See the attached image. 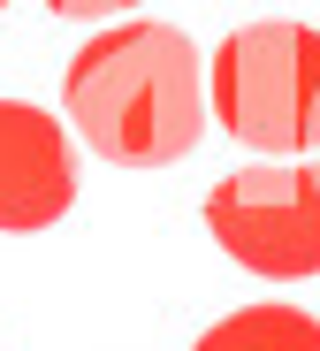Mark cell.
I'll return each mask as SVG.
<instances>
[{"mask_svg":"<svg viewBox=\"0 0 320 351\" xmlns=\"http://www.w3.org/2000/svg\"><path fill=\"white\" fill-rule=\"evenodd\" d=\"M61 114L77 138L114 168H168L206 130V77L199 46L175 23H114L69 53Z\"/></svg>","mask_w":320,"mask_h":351,"instance_id":"obj_1","label":"cell"},{"mask_svg":"<svg viewBox=\"0 0 320 351\" xmlns=\"http://www.w3.org/2000/svg\"><path fill=\"white\" fill-rule=\"evenodd\" d=\"M214 123L251 153H312L320 145V31L267 16L221 38L214 53Z\"/></svg>","mask_w":320,"mask_h":351,"instance_id":"obj_2","label":"cell"},{"mask_svg":"<svg viewBox=\"0 0 320 351\" xmlns=\"http://www.w3.org/2000/svg\"><path fill=\"white\" fill-rule=\"evenodd\" d=\"M206 229L236 267L267 275V282L320 275V160L221 176L206 191Z\"/></svg>","mask_w":320,"mask_h":351,"instance_id":"obj_3","label":"cell"},{"mask_svg":"<svg viewBox=\"0 0 320 351\" xmlns=\"http://www.w3.org/2000/svg\"><path fill=\"white\" fill-rule=\"evenodd\" d=\"M77 199L69 130L31 99H0V229H46Z\"/></svg>","mask_w":320,"mask_h":351,"instance_id":"obj_4","label":"cell"},{"mask_svg":"<svg viewBox=\"0 0 320 351\" xmlns=\"http://www.w3.org/2000/svg\"><path fill=\"white\" fill-rule=\"evenodd\" d=\"M190 351H320V321L297 306H244V313L214 321Z\"/></svg>","mask_w":320,"mask_h":351,"instance_id":"obj_5","label":"cell"},{"mask_svg":"<svg viewBox=\"0 0 320 351\" xmlns=\"http://www.w3.org/2000/svg\"><path fill=\"white\" fill-rule=\"evenodd\" d=\"M53 16H77V23H99V16H114V8H138V0H46Z\"/></svg>","mask_w":320,"mask_h":351,"instance_id":"obj_6","label":"cell"},{"mask_svg":"<svg viewBox=\"0 0 320 351\" xmlns=\"http://www.w3.org/2000/svg\"><path fill=\"white\" fill-rule=\"evenodd\" d=\"M0 8H8V0H0Z\"/></svg>","mask_w":320,"mask_h":351,"instance_id":"obj_7","label":"cell"}]
</instances>
